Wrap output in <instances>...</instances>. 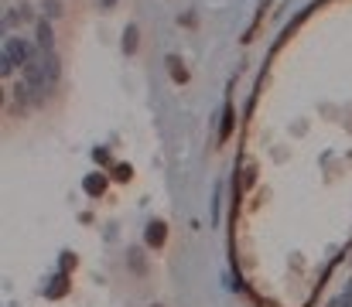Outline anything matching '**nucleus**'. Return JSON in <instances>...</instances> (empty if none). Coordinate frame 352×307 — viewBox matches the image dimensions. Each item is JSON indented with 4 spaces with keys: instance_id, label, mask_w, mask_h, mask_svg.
Listing matches in <instances>:
<instances>
[{
    "instance_id": "f257e3e1",
    "label": "nucleus",
    "mask_w": 352,
    "mask_h": 307,
    "mask_svg": "<svg viewBox=\"0 0 352 307\" xmlns=\"http://www.w3.org/2000/svg\"><path fill=\"white\" fill-rule=\"evenodd\" d=\"M147 239H154V246H161V239H164V225H151V229H147Z\"/></svg>"
},
{
    "instance_id": "f03ea898",
    "label": "nucleus",
    "mask_w": 352,
    "mask_h": 307,
    "mask_svg": "<svg viewBox=\"0 0 352 307\" xmlns=\"http://www.w3.org/2000/svg\"><path fill=\"white\" fill-rule=\"evenodd\" d=\"M86 185H89V192H103V178H89Z\"/></svg>"
}]
</instances>
